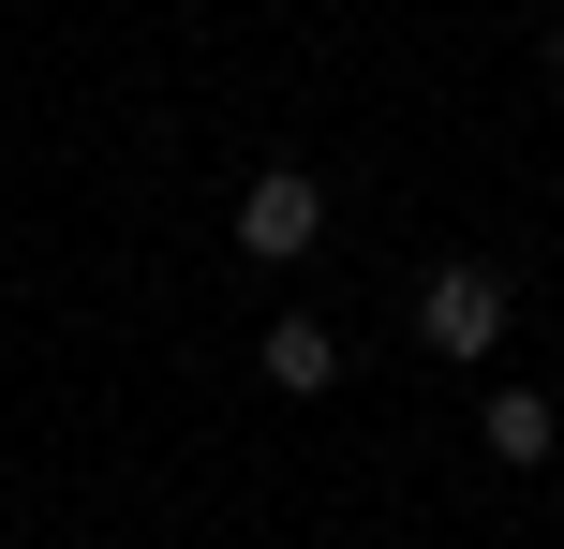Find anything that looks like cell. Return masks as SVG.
Returning a JSON list of instances; mask_svg holds the SVG:
<instances>
[{"mask_svg": "<svg viewBox=\"0 0 564 549\" xmlns=\"http://www.w3.org/2000/svg\"><path fill=\"white\" fill-rule=\"evenodd\" d=\"M312 238H327V178H312V164H253V178H238V253H253V267H297Z\"/></svg>", "mask_w": 564, "mask_h": 549, "instance_id": "obj_1", "label": "cell"}, {"mask_svg": "<svg viewBox=\"0 0 564 549\" xmlns=\"http://www.w3.org/2000/svg\"><path fill=\"white\" fill-rule=\"evenodd\" d=\"M416 342L431 356H490L506 342V267H431L416 283Z\"/></svg>", "mask_w": 564, "mask_h": 549, "instance_id": "obj_2", "label": "cell"}, {"mask_svg": "<svg viewBox=\"0 0 564 549\" xmlns=\"http://www.w3.org/2000/svg\"><path fill=\"white\" fill-rule=\"evenodd\" d=\"M253 372L282 386V402H327V386H341V342H327V327H312V312H282L268 342H253Z\"/></svg>", "mask_w": 564, "mask_h": 549, "instance_id": "obj_3", "label": "cell"}, {"mask_svg": "<svg viewBox=\"0 0 564 549\" xmlns=\"http://www.w3.org/2000/svg\"><path fill=\"white\" fill-rule=\"evenodd\" d=\"M476 431H490V461H520V475H535L550 446H564V416H550V386H490V402H476Z\"/></svg>", "mask_w": 564, "mask_h": 549, "instance_id": "obj_4", "label": "cell"}, {"mask_svg": "<svg viewBox=\"0 0 564 549\" xmlns=\"http://www.w3.org/2000/svg\"><path fill=\"white\" fill-rule=\"evenodd\" d=\"M550 75H564V15H550Z\"/></svg>", "mask_w": 564, "mask_h": 549, "instance_id": "obj_5", "label": "cell"}]
</instances>
